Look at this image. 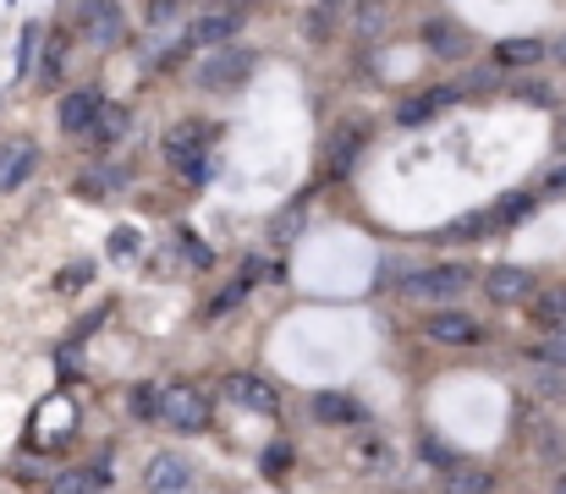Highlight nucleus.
Listing matches in <instances>:
<instances>
[{"label": "nucleus", "mask_w": 566, "mask_h": 494, "mask_svg": "<svg viewBox=\"0 0 566 494\" xmlns=\"http://www.w3.org/2000/svg\"><path fill=\"white\" fill-rule=\"evenodd\" d=\"M160 423L177 434H203L209 429V401L192 385H160Z\"/></svg>", "instance_id": "obj_1"}, {"label": "nucleus", "mask_w": 566, "mask_h": 494, "mask_svg": "<svg viewBox=\"0 0 566 494\" xmlns=\"http://www.w3.org/2000/svg\"><path fill=\"white\" fill-rule=\"evenodd\" d=\"M468 281H473V270H468V264H434V270H412V275L401 281V292H407V297L434 303V297H457Z\"/></svg>", "instance_id": "obj_2"}, {"label": "nucleus", "mask_w": 566, "mask_h": 494, "mask_svg": "<svg viewBox=\"0 0 566 494\" xmlns=\"http://www.w3.org/2000/svg\"><path fill=\"white\" fill-rule=\"evenodd\" d=\"M144 490L149 494H192L198 490V473H192L188 456L160 451V456H149V467H144Z\"/></svg>", "instance_id": "obj_3"}, {"label": "nucleus", "mask_w": 566, "mask_h": 494, "mask_svg": "<svg viewBox=\"0 0 566 494\" xmlns=\"http://www.w3.org/2000/svg\"><path fill=\"white\" fill-rule=\"evenodd\" d=\"M203 144H209V133H203L198 122H177V127L166 133V160H177L192 181H198V176L209 170V165H203L209 160V155H203Z\"/></svg>", "instance_id": "obj_4"}, {"label": "nucleus", "mask_w": 566, "mask_h": 494, "mask_svg": "<svg viewBox=\"0 0 566 494\" xmlns=\"http://www.w3.org/2000/svg\"><path fill=\"white\" fill-rule=\"evenodd\" d=\"M248 72H253V55H248V50H226V55H209V61L198 66V88L220 94V88H237Z\"/></svg>", "instance_id": "obj_5"}, {"label": "nucleus", "mask_w": 566, "mask_h": 494, "mask_svg": "<svg viewBox=\"0 0 566 494\" xmlns=\"http://www.w3.org/2000/svg\"><path fill=\"white\" fill-rule=\"evenodd\" d=\"M451 105H457V88H423V94L401 99L396 122H401V127H429V122H434V116H446Z\"/></svg>", "instance_id": "obj_6"}, {"label": "nucleus", "mask_w": 566, "mask_h": 494, "mask_svg": "<svg viewBox=\"0 0 566 494\" xmlns=\"http://www.w3.org/2000/svg\"><path fill=\"white\" fill-rule=\"evenodd\" d=\"M226 396H231L237 407H248V412H275V407H281L275 385L259 379V374H231V379H226Z\"/></svg>", "instance_id": "obj_7"}, {"label": "nucleus", "mask_w": 566, "mask_h": 494, "mask_svg": "<svg viewBox=\"0 0 566 494\" xmlns=\"http://www.w3.org/2000/svg\"><path fill=\"white\" fill-rule=\"evenodd\" d=\"M77 17H83V33H88V44H99V50L122 44V33H127V28H122V6H111V0H105V6H83Z\"/></svg>", "instance_id": "obj_8"}, {"label": "nucleus", "mask_w": 566, "mask_h": 494, "mask_svg": "<svg viewBox=\"0 0 566 494\" xmlns=\"http://www.w3.org/2000/svg\"><path fill=\"white\" fill-rule=\"evenodd\" d=\"M308 412H314V423H331V429H353V423H364L358 401L342 396V390H319V396L308 401Z\"/></svg>", "instance_id": "obj_9"}, {"label": "nucleus", "mask_w": 566, "mask_h": 494, "mask_svg": "<svg viewBox=\"0 0 566 494\" xmlns=\"http://www.w3.org/2000/svg\"><path fill=\"white\" fill-rule=\"evenodd\" d=\"M534 292V275L528 270H490L484 275V297L490 303H523Z\"/></svg>", "instance_id": "obj_10"}, {"label": "nucleus", "mask_w": 566, "mask_h": 494, "mask_svg": "<svg viewBox=\"0 0 566 494\" xmlns=\"http://www.w3.org/2000/svg\"><path fill=\"white\" fill-rule=\"evenodd\" d=\"M237 28H242V11H226V6H220V11H203V17L192 22L188 39L192 44H226Z\"/></svg>", "instance_id": "obj_11"}, {"label": "nucleus", "mask_w": 566, "mask_h": 494, "mask_svg": "<svg viewBox=\"0 0 566 494\" xmlns=\"http://www.w3.org/2000/svg\"><path fill=\"white\" fill-rule=\"evenodd\" d=\"M423 329H429V340H440V346H473V340H479V319H468V314H434Z\"/></svg>", "instance_id": "obj_12"}, {"label": "nucleus", "mask_w": 566, "mask_h": 494, "mask_svg": "<svg viewBox=\"0 0 566 494\" xmlns=\"http://www.w3.org/2000/svg\"><path fill=\"white\" fill-rule=\"evenodd\" d=\"M99 94H66L61 99V127L66 133H94V122H99Z\"/></svg>", "instance_id": "obj_13"}, {"label": "nucleus", "mask_w": 566, "mask_h": 494, "mask_svg": "<svg viewBox=\"0 0 566 494\" xmlns=\"http://www.w3.org/2000/svg\"><path fill=\"white\" fill-rule=\"evenodd\" d=\"M33 144H0V192H11V187H22L28 181V170H33Z\"/></svg>", "instance_id": "obj_14"}, {"label": "nucleus", "mask_w": 566, "mask_h": 494, "mask_svg": "<svg viewBox=\"0 0 566 494\" xmlns=\"http://www.w3.org/2000/svg\"><path fill=\"white\" fill-rule=\"evenodd\" d=\"M423 39H429V50H434V55H446V61H451V55H468V44H473L457 22H429V28H423Z\"/></svg>", "instance_id": "obj_15"}, {"label": "nucleus", "mask_w": 566, "mask_h": 494, "mask_svg": "<svg viewBox=\"0 0 566 494\" xmlns=\"http://www.w3.org/2000/svg\"><path fill=\"white\" fill-rule=\"evenodd\" d=\"M539 55H545L539 39H506V44H495V66H534Z\"/></svg>", "instance_id": "obj_16"}, {"label": "nucleus", "mask_w": 566, "mask_h": 494, "mask_svg": "<svg viewBox=\"0 0 566 494\" xmlns=\"http://www.w3.org/2000/svg\"><path fill=\"white\" fill-rule=\"evenodd\" d=\"M127 127H133V116H127L122 105H105V111H99V122H94V144H122V138H127Z\"/></svg>", "instance_id": "obj_17"}, {"label": "nucleus", "mask_w": 566, "mask_h": 494, "mask_svg": "<svg viewBox=\"0 0 566 494\" xmlns=\"http://www.w3.org/2000/svg\"><path fill=\"white\" fill-rule=\"evenodd\" d=\"M358 149H364V133H336V144H331V176H347L353 160H358Z\"/></svg>", "instance_id": "obj_18"}, {"label": "nucleus", "mask_w": 566, "mask_h": 494, "mask_svg": "<svg viewBox=\"0 0 566 494\" xmlns=\"http://www.w3.org/2000/svg\"><path fill=\"white\" fill-rule=\"evenodd\" d=\"M446 494H495V479H490V473H479V467H451Z\"/></svg>", "instance_id": "obj_19"}, {"label": "nucleus", "mask_w": 566, "mask_h": 494, "mask_svg": "<svg viewBox=\"0 0 566 494\" xmlns=\"http://www.w3.org/2000/svg\"><path fill=\"white\" fill-rule=\"evenodd\" d=\"M534 319H539V325H566V286L534 297Z\"/></svg>", "instance_id": "obj_20"}, {"label": "nucleus", "mask_w": 566, "mask_h": 494, "mask_svg": "<svg viewBox=\"0 0 566 494\" xmlns=\"http://www.w3.org/2000/svg\"><path fill=\"white\" fill-rule=\"evenodd\" d=\"M105 484L94 479V473H83V467H72V473H61L55 484H50V494H99Z\"/></svg>", "instance_id": "obj_21"}, {"label": "nucleus", "mask_w": 566, "mask_h": 494, "mask_svg": "<svg viewBox=\"0 0 566 494\" xmlns=\"http://www.w3.org/2000/svg\"><path fill=\"white\" fill-rule=\"evenodd\" d=\"M490 214H495V225H517V220L534 214V198H528V192H512V198H501V209H490Z\"/></svg>", "instance_id": "obj_22"}, {"label": "nucleus", "mask_w": 566, "mask_h": 494, "mask_svg": "<svg viewBox=\"0 0 566 494\" xmlns=\"http://www.w3.org/2000/svg\"><path fill=\"white\" fill-rule=\"evenodd\" d=\"M297 231H303V203H292V209L270 225V242H275V248H292V242H297Z\"/></svg>", "instance_id": "obj_23"}, {"label": "nucleus", "mask_w": 566, "mask_h": 494, "mask_svg": "<svg viewBox=\"0 0 566 494\" xmlns=\"http://www.w3.org/2000/svg\"><path fill=\"white\" fill-rule=\"evenodd\" d=\"M133 412H138V418H160V390H155V385H138V390H133Z\"/></svg>", "instance_id": "obj_24"}, {"label": "nucleus", "mask_w": 566, "mask_h": 494, "mask_svg": "<svg viewBox=\"0 0 566 494\" xmlns=\"http://www.w3.org/2000/svg\"><path fill=\"white\" fill-rule=\"evenodd\" d=\"M336 22V6H308V33H331Z\"/></svg>", "instance_id": "obj_25"}, {"label": "nucleus", "mask_w": 566, "mask_h": 494, "mask_svg": "<svg viewBox=\"0 0 566 494\" xmlns=\"http://www.w3.org/2000/svg\"><path fill=\"white\" fill-rule=\"evenodd\" d=\"M286 462H292V451H286V445H270V451H264V473H270V479H281V473H286Z\"/></svg>", "instance_id": "obj_26"}, {"label": "nucleus", "mask_w": 566, "mask_h": 494, "mask_svg": "<svg viewBox=\"0 0 566 494\" xmlns=\"http://www.w3.org/2000/svg\"><path fill=\"white\" fill-rule=\"evenodd\" d=\"M177 242H182V253H188V259H192V264H198V270H209V248H203L198 237H188V231H182Z\"/></svg>", "instance_id": "obj_27"}, {"label": "nucleus", "mask_w": 566, "mask_h": 494, "mask_svg": "<svg viewBox=\"0 0 566 494\" xmlns=\"http://www.w3.org/2000/svg\"><path fill=\"white\" fill-rule=\"evenodd\" d=\"M61 61H66V44L55 39V44L44 50V77H55V72H61Z\"/></svg>", "instance_id": "obj_28"}, {"label": "nucleus", "mask_w": 566, "mask_h": 494, "mask_svg": "<svg viewBox=\"0 0 566 494\" xmlns=\"http://www.w3.org/2000/svg\"><path fill=\"white\" fill-rule=\"evenodd\" d=\"M111 253L127 259V253H133V231H116V237H111Z\"/></svg>", "instance_id": "obj_29"}, {"label": "nucleus", "mask_w": 566, "mask_h": 494, "mask_svg": "<svg viewBox=\"0 0 566 494\" xmlns=\"http://www.w3.org/2000/svg\"><path fill=\"white\" fill-rule=\"evenodd\" d=\"M523 99H539V105H551V88H545V83H523Z\"/></svg>", "instance_id": "obj_30"}, {"label": "nucleus", "mask_w": 566, "mask_h": 494, "mask_svg": "<svg viewBox=\"0 0 566 494\" xmlns=\"http://www.w3.org/2000/svg\"><path fill=\"white\" fill-rule=\"evenodd\" d=\"M551 187H556V192H566V160H562V170L551 176Z\"/></svg>", "instance_id": "obj_31"}, {"label": "nucleus", "mask_w": 566, "mask_h": 494, "mask_svg": "<svg viewBox=\"0 0 566 494\" xmlns=\"http://www.w3.org/2000/svg\"><path fill=\"white\" fill-rule=\"evenodd\" d=\"M556 61H566V39H556Z\"/></svg>", "instance_id": "obj_32"}, {"label": "nucleus", "mask_w": 566, "mask_h": 494, "mask_svg": "<svg viewBox=\"0 0 566 494\" xmlns=\"http://www.w3.org/2000/svg\"><path fill=\"white\" fill-rule=\"evenodd\" d=\"M556 494H566V479H562V484H556Z\"/></svg>", "instance_id": "obj_33"}, {"label": "nucleus", "mask_w": 566, "mask_h": 494, "mask_svg": "<svg viewBox=\"0 0 566 494\" xmlns=\"http://www.w3.org/2000/svg\"><path fill=\"white\" fill-rule=\"evenodd\" d=\"M562 144H566V122H562Z\"/></svg>", "instance_id": "obj_34"}]
</instances>
